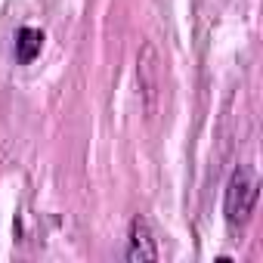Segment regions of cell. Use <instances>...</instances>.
I'll list each match as a JSON object with an SVG mask.
<instances>
[{"mask_svg":"<svg viewBox=\"0 0 263 263\" xmlns=\"http://www.w3.org/2000/svg\"><path fill=\"white\" fill-rule=\"evenodd\" d=\"M254 201H257V180H254V171L248 164H238L229 177V186H226V220L232 226H245L251 220V211H254Z\"/></svg>","mask_w":263,"mask_h":263,"instance_id":"obj_1","label":"cell"},{"mask_svg":"<svg viewBox=\"0 0 263 263\" xmlns=\"http://www.w3.org/2000/svg\"><path fill=\"white\" fill-rule=\"evenodd\" d=\"M127 260L130 263H152L158 260V241L146 217H134L130 223V241H127Z\"/></svg>","mask_w":263,"mask_h":263,"instance_id":"obj_2","label":"cell"},{"mask_svg":"<svg viewBox=\"0 0 263 263\" xmlns=\"http://www.w3.org/2000/svg\"><path fill=\"white\" fill-rule=\"evenodd\" d=\"M41 47H44V31H37V28H19V34H16V59L19 62H34L37 59V53H41Z\"/></svg>","mask_w":263,"mask_h":263,"instance_id":"obj_3","label":"cell"}]
</instances>
